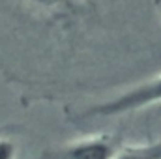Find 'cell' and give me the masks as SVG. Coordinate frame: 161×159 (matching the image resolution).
I'll return each instance as SVG.
<instances>
[{"label": "cell", "instance_id": "cell-1", "mask_svg": "<svg viewBox=\"0 0 161 159\" xmlns=\"http://www.w3.org/2000/svg\"><path fill=\"white\" fill-rule=\"evenodd\" d=\"M159 103H161V73H158L150 79L131 86L129 90L122 92L120 96L92 107L90 111L84 112V116L86 118L120 116V114L135 112V111H141V109H146V107H152V105H159Z\"/></svg>", "mask_w": 161, "mask_h": 159}, {"label": "cell", "instance_id": "cell-2", "mask_svg": "<svg viewBox=\"0 0 161 159\" xmlns=\"http://www.w3.org/2000/svg\"><path fill=\"white\" fill-rule=\"evenodd\" d=\"M116 152L114 140L107 137H90L56 150H49L38 159H113Z\"/></svg>", "mask_w": 161, "mask_h": 159}, {"label": "cell", "instance_id": "cell-3", "mask_svg": "<svg viewBox=\"0 0 161 159\" xmlns=\"http://www.w3.org/2000/svg\"><path fill=\"white\" fill-rule=\"evenodd\" d=\"M88 0H26L30 8H34L41 15L49 17H68L77 13Z\"/></svg>", "mask_w": 161, "mask_h": 159}, {"label": "cell", "instance_id": "cell-4", "mask_svg": "<svg viewBox=\"0 0 161 159\" xmlns=\"http://www.w3.org/2000/svg\"><path fill=\"white\" fill-rule=\"evenodd\" d=\"M113 159H161V140L150 144L127 146L124 150H118Z\"/></svg>", "mask_w": 161, "mask_h": 159}, {"label": "cell", "instance_id": "cell-5", "mask_svg": "<svg viewBox=\"0 0 161 159\" xmlns=\"http://www.w3.org/2000/svg\"><path fill=\"white\" fill-rule=\"evenodd\" d=\"M0 159H17V146L9 137H0Z\"/></svg>", "mask_w": 161, "mask_h": 159}]
</instances>
